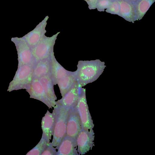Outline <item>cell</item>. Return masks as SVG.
Masks as SVG:
<instances>
[{
	"mask_svg": "<svg viewBox=\"0 0 155 155\" xmlns=\"http://www.w3.org/2000/svg\"><path fill=\"white\" fill-rule=\"evenodd\" d=\"M75 71L77 81L82 87L97 80L103 73L106 66L105 63L99 59L79 61Z\"/></svg>",
	"mask_w": 155,
	"mask_h": 155,
	"instance_id": "6da1fadb",
	"label": "cell"
},
{
	"mask_svg": "<svg viewBox=\"0 0 155 155\" xmlns=\"http://www.w3.org/2000/svg\"><path fill=\"white\" fill-rule=\"evenodd\" d=\"M54 109L55 112V121L53 138L50 143L56 150L66 134L67 123L69 110L57 103Z\"/></svg>",
	"mask_w": 155,
	"mask_h": 155,
	"instance_id": "7a4b0ae2",
	"label": "cell"
},
{
	"mask_svg": "<svg viewBox=\"0 0 155 155\" xmlns=\"http://www.w3.org/2000/svg\"><path fill=\"white\" fill-rule=\"evenodd\" d=\"M35 64H26L18 67L12 80L9 84L10 91L26 88L33 78V71Z\"/></svg>",
	"mask_w": 155,
	"mask_h": 155,
	"instance_id": "3957f363",
	"label": "cell"
},
{
	"mask_svg": "<svg viewBox=\"0 0 155 155\" xmlns=\"http://www.w3.org/2000/svg\"><path fill=\"white\" fill-rule=\"evenodd\" d=\"M60 33L58 32L50 37L45 35L35 46L31 48L36 63L50 57L54 52V47Z\"/></svg>",
	"mask_w": 155,
	"mask_h": 155,
	"instance_id": "277c9868",
	"label": "cell"
},
{
	"mask_svg": "<svg viewBox=\"0 0 155 155\" xmlns=\"http://www.w3.org/2000/svg\"><path fill=\"white\" fill-rule=\"evenodd\" d=\"M26 89L30 97L40 101L49 108L54 107L56 104V101L51 99L46 93L38 78H33Z\"/></svg>",
	"mask_w": 155,
	"mask_h": 155,
	"instance_id": "5b68a950",
	"label": "cell"
},
{
	"mask_svg": "<svg viewBox=\"0 0 155 155\" xmlns=\"http://www.w3.org/2000/svg\"><path fill=\"white\" fill-rule=\"evenodd\" d=\"M85 89L80 87L76 108L82 129L91 130L93 127L92 121L87 103Z\"/></svg>",
	"mask_w": 155,
	"mask_h": 155,
	"instance_id": "8992f818",
	"label": "cell"
},
{
	"mask_svg": "<svg viewBox=\"0 0 155 155\" xmlns=\"http://www.w3.org/2000/svg\"><path fill=\"white\" fill-rule=\"evenodd\" d=\"M11 41L14 43L17 50L18 67L24 64H35L31 48L23 37L12 38Z\"/></svg>",
	"mask_w": 155,
	"mask_h": 155,
	"instance_id": "52a82bcc",
	"label": "cell"
},
{
	"mask_svg": "<svg viewBox=\"0 0 155 155\" xmlns=\"http://www.w3.org/2000/svg\"><path fill=\"white\" fill-rule=\"evenodd\" d=\"M92 131L84 129L79 132L75 138L79 155L85 154L92 146L93 136Z\"/></svg>",
	"mask_w": 155,
	"mask_h": 155,
	"instance_id": "ba28073f",
	"label": "cell"
},
{
	"mask_svg": "<svg viewBox=\"0 0 155 155\" xmlns=\"http://www.w3.org/2000/svg\"><path fill=\"white\" fill-rule=\"evenodd\" d=\"M48 18V16H46L33 30L22 37L31 48L35 46L45 36V27Z\"/></svg>",
	"mask_w": 155,
	"mask_h": 155,
	"instance_id": "9c48e42d",
	"label": "cell"
},
{
	"mask_svg": "<svg viewBox=\"0 0 155 155\" xmlns=\"http://www.w3.org/2000/svg\"><path fill=\"white\" fill-rule=\"evenodd\" d=\"M82 128L81 120L76 106L69 111L66 134L75 138Z\"/></svg>",
	"mask_w": 155,
	"mask_h": 155,
	"instance_id": "30bf717a",
	"label": "cell"
},
{
	"mask_svg": "<svg viewBox=\"0 0 155 155\" xmlns=\"http://www.w3.org/2000/svg\"><path fill=\"white\" fill-rule=\"evenodd\" d=\"M80 87L77 81L56 103L68 110L76 107L79 98Z\"/></svg>",
	"mask_w": 155,
	"mask_h": 155,
	"instance_id": "8fae6325",
	"label": "cell"
},
{
	"mask_svg": "<svg viewBox=\"0 0 155 155\" xmlns=\"http://www.w3.org/2000/svg\"><path fill=\"white\" fill-rule=\"evenodd\" d=\"M55 117V110L54 109L52 113L48 110L41 120L42 137L44 138L48 143L50 142L53 135Z\"/></svg>",
	"mask_w": 155,
	"mask_h": 155,
	"instance_id": "7c38bea8",
	"label": "cell"
},
{
	"mask_svg": "<svg viewBox=\"0 0 155 155\" xmlns=\"http://www.w3.org/2000/svg\"><path fill=\"white\" fill-rule=\"evenodd\" d=\"M56 155H78L75 138L65 135L58 145Z\"/></svg>",
	"mask_w": 155,
	"mask_h": 155,
	"instance_id": "4fadbf2b",
	"label": "cell"
},
{
	"mask_svg": "<svg viewBox=\"0 0 155 155\" xmlns=\"http://www.w3.org/2000/svg\"><path fill=\"white\" fill-rule=\"evenodd\" d=\"M50 57L51 65L50 74L54 85H56L59 80L72 74L73 71L66 70L59 63L55 58L54 52L51 54Z\"/></svg>",
	"mask_w": 155,
	"mask_h": 155,
	"instance_id": "5bb4252c",
	"label": "cell"
},
{
	"mask_svg": "<svg viewBox=\"0 0 155 155\" xmlns=\"http://www.w3.org/2000/svg\"><path fill=\"white\" fill-rule=\"evenodd\" d=\"M51 65V57L36 62L33 68V78H39L50 74Z\"/></svg>",
	"mask_w": 155,
	"mask_h": 155,
	"instance_id": "9a60e30c",
	"label": "cell"
},
{
	"mask_svg": "<svg viewBox=\"0 0 155 155\" xmlns=\"http://www.w3.org/2000/svg\"><path fill=\"white\" fill-rule=\"evenodd\" d=\"M120 5L119 15L127 21L133 22L135 18L134 5L126 0H117Z\"/></svg>",
	"mask_w": 155,
	"mask_h": 155,
	"instance_id": "2e32d148",
	"label": "cell"
},
{
	"mask_svg": "<svg viewBox=\"0 0 155 155\" xmlns=\"http://www.w3.org/2000/svg\"><path fill=\"white\" fill-rule=\"evenodd\" d=\"M77 82L75 71L59 80L57 84L62 97Z\"/></svg>",
	"mask_w": 155,
	"mask_h": 155,
	"instance_id": "e0dca14e",
	"label": "cell"
},
{
	"mask_svg": "<svg viewBox=\"0 0 155 155\" xmlns=\"http://www.w3.org/2000/svg\"><path fill=\"white\" fill-rule=\"evenodd\" d=\"M47 94L54 101L57 99L54 88V84L50 73L38 78Z\"/></svg>",
	"mask_w": 155,
	"mask_h": 155,
	"instance_id": "ac0fdd59",
	"label": "cell"
},
{
	"mask_svg": "<svg viewBox=\"0 0 155 155\" xmlns=\"http://www.w3.org/2000/svg\"><path fill=\"white\" fill-rule=\"evenodd\" d=\"M155 0H139L134 6L135 18L141 19Z\"/></svg>",
	"mask_w": 155,
	"mask_h": 155,
	"instance_id": "d6986e66",
	"label": "cell"
},
{
	"mask_svg": "<svg viewBox=\"0 0 155 155\" xmlns=\"http://www.w3.org/2000/svg\"><path fill=\"white\" fill-rule=\"evenodd\" d=\"M49 143L43 137L41 138L38 143L27 154L29 155H41V154Z\"/></svg>",
	"mask_w": 155,
	"mask_h": 155,
	"instance_id": "ffe728a7",
	"label": "cell"
},
{
	"mask_svg": "<svg viewBox=\"0 0 155 155\" xmlns=\"http://www.w3.org/2000/svg\"><path fill=\"white\" fill-rule=\"evenodd\" d=\"M120 5L117 0H112L106 11L112 14L119 15Z\"/></svg>",
	"mask_w": 155,
	"mask_h": 155,
	"instance_id": "44dd1931",
	"label": "cell"
},
{
	"mask_svg": "<svg viewBox=\"0 0 155 155\" xmlns=\"http://www.w3.org/2000/svg\"><path fill=\"white\" fill-rule=\"evenodd\" d=\"M112 0H98L96 4V8L100 11H104L110 5Z\"/></svg>",
	"mask_w": 155,
	"mask_h": 155,
	"instance_id": "7402d4cb",
	"label": "cell"
},
{
	"mask_svg": "<svg viewBox=\"0 0 155 155\" xmlns=\"http://www.w3.org/2000/svg\"><path fill=\"white\" fill-rule=\"evenodd\" d=\"M57 151L56 149L50 143H48L41 155H56Z\"/></svg>",
	"mask_w": 155,
	"mask_h": 155,
	"instance_id": "603a6c76",
	"label": "cell"
},
{
	"mask_svg": "<svg viewBox=\"0 0 155 155\" xmlns=\"http://www.w3.org/2000/svg\"><path fill=\"white\" fill-rule=\"evenodd\" d=\"M98 0H87L86 2L88 5L90 9H95L96 8V4Z\"/></svg>",
	"mask_w": 155,
	"mask_h": 155,
	"instance_id": "cb8c5ba5",
	"label": "cell"
},
{
	"mask_svg": "<svg viewBox=\"0 0 155 155\" xmlns=\"http://www.w3.org/2000/svg\"><path fill=\"white\" fill-rule=\"evenodd\" d=\"M127 1H129L131 2H133L136 1H137V0H126Z\"/></svg>",
	"mask_w": 155,
	"mask_h": 155,
	"instance_id": "d4e9b609",
	"label": "cell"
}]
</instances>
